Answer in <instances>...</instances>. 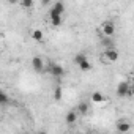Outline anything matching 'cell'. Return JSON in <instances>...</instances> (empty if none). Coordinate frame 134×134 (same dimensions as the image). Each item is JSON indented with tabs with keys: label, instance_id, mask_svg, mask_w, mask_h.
Returning <instances> with one entry per match:
<instances>
[{
	"label": "cell",
	"instance_id": "5b68a950",
	"mask_svg": "<svg viewBox=\"0 0 134 134\" xmlns=\"http://www.w3.org/2000/svg\"><path fill=\"white\" fill-rule=\"evenodd\" d=\"M44 65H46V62L41 57H33L32 58V66H33V70L36 73H43L44 71Z\"/></svg>",
	"mask_w": 134,
	"mask_h": 134
},
{
	"label": "cell",
	"instance_id": "2e32d148",
	"mask_svg": "<svg viewBox=\"0 0 134 134\" xmlns=\"http://www.w3.org/2000/svg\"><path fill=\"white\" fill-rule=\"evenodd\" d=\"M8 103V96L3 93V90L0 88V104H7Z\"/></svg>",
	"mask_w": 134,
	"mask_h": 134
},
{
	"label": "cell",
	"instance_id": "3957f363",
	"mask_svg": "<svg viewBox=\"0 0 134 134\" xmlns=\"http://www.w3.org/2000/svg\"><path fill=\"white\" fill-rule=\"evenodd\" d=\"M101 32H103L104 38H112L114 33H115V24L112 21H104L103 25H101Z\"/></svg>",
	"mask_w": 134,
	"mask_h": 134
},
{
	"label": "cell",
	"instance_id": "ba28073f",
	"mask_svg": "<svg viewBox=\"0 0 134 134\" xmlns=\"http://www.w3.org/2000/svg\"><path fill=\"white\" fill-rule=\"evenodd\" d=\"M76 120H77V114H76V110H71V112H68V114H66V117H65V121L68 123V125H73V123H76Z\"/></svg>",
	"mask_w": 134,
	"mask_h": 134
},
{
	"label": "cell",
	"instance_id": "30bf717a",
	"mask_svg": "<svg viewBox=\"0 0 134 134\" xmlns=\"http://www.w3.org/2000/svg\"><path fill=\"white\" fill-rule=\"evenodd\" d=\"M92 101H93L95 104H101V103H104V96H103V93H99V92H93V93H92Z\"/></svg>",
	"mask_w": 134,
	"mask_h": 134
},
{
	"label": "cell",
	"instance_id": "7a4b0ae2",
	"mask_svg": "<svg viewBox=\"0 0 134 134\" xmlns=\"http://www.w3.org/2000/svg\"><path fill=\"white\" fill-rule=\"evenodd\" d=\"M101 60L104 62V65H107V63H110V62H117V60H118V52H117L114 47L106 49V51L103 52V55H101Z\"/></svg>",
	"mask_w": 134,
	"mask_h": 134
},
{
	"label": "cell",
	"instance_id": "52a82bcc",
	"mask_svg": "<svg viewBox=\"0 0 134 134\" xmlns=\"http://www.w3.org/2000/svg\"><path fill=\"white\" fill-rule=\"evenodd\" d=\"M129 129H131V123H129V121H126V120L117 121V131H118V132L125 134V132H128Z\"/></svg>",
	"mask_w": 134,
	"mask_h": 134
},
{
	"label": "cell",
	"instance_id": "277c9868",
	"mask_svg": "<svg viewBox=\"0 0 134 134\" xmlns=\"http://www.w3.org/2000/svg\"><path fill=\"white\" fill-rule=\"evenodd\" d=\"M129 87H131V84H129V82H126V81H121V82L117 85V96H120V98H125V96L128 95V90H129Z\"/></svg>",
	"mask_w": 134,
	"mask_h": 134
},
{
	"label": "cell",
	"instance_id": "8992f818",
	"mask_svg": "<svg viewBox=\"0 0 134 134\" xmlns=\"http://www.w3.org/2000/svg\"><path fill=\"white\" fill-rule=\"evenodd\" d=\"M49 21H51L52 27H60L62 25V16L54 13V11H49Z\"/></svg>",
	"mask_w": 134,
	"mask_h": 134
},
{
	"label": "cell",
	"instance_id": "7c38bea8",
	"mask_svg": "<svg viewBox=\"0 0 134 134\" xmlns=\"http://www.w3.org/2000/svg\"><path fill=\"white\" fill-rule=\"evenodd\" d=\"M76 114L87 115V114H88V104H87V103H81V104L77 106V110H76Z\"/></svg>",
	"mask_w": 134,
	"mask_h": 134
},
{
	"label": "cell",
	"instance_id": "9a60e30c",
	"mask_svg": "<svg viewBox=\"0 0 134 134\" xmlns=\"http://www.w3.org/2000/svg\"><path fill=\"white\" fill-rule=\"evenodd\" d=\"M84 58H87V57H85V54H84V52H79V54L74 57V63H76V65H79Z\"/></svg>",
	"mask_w": 134,
	"mask_h": 134
},
{
	"label": "cell",
	"instance_id": "9c48e42d",
	"mask_svg": "<svg viewBox=\"0 0 134 134\" xmlns=\"http://www.w3.org/2000/svg\"><path fill=\"white\" fill-rule=\"evenodd\" d=\"M51 11H54V13H57V14L62 16V13L65 11V3H63V2H55L54 7L51 8Z\"/></svg>",
	"mask_w": 134,
	"mask_h": 134
},
{
	"label": "cell",
	"instance_id": "5bb4252c",
	"mask_svg": "<svg viewBox=\"0 0 134 134\" xmlns=\"http://www.w3.org/2000/svg\"><path fill=\"white\" fill-rule=\"evenodd\" d=\"M62 95H63L62 87H57V88L54 90V99H55V101H60V99H62Z\"/></svg>",
	"mask_w": 134,
	"mask_h": 134
},
{
	"label": "cell",
	"instance_id": "ac0fdd59",
	"mask_svg": "<svg viewBox=\"0 0 134 134\" xmlns=\"http://www.w3.org/2000/svg\"><path fill=\"white\" fill-rule=\"evenodd\" d=\"M77 134H84V132H77Z\"/></svg>",
	"mask_w": 134,
	"mask_h": 134
},
{
	"label": "cell",
	"instance_id": "6da1fadb",
	"mask_svg": "<svg viewBox=\"0 0 134 134\" xmlns=\"http://www.w3.org/2000/svg\"><path fill=\"white\" fill-rule=\"evenodd\" d=\"M44 71L51 73V74L55 76V77H62V76L65 74V68H63L60 63H54V62H47V63L44 65Z\"/></svg>",
	"mask_w": 134,
	"mask_h": 134
},
{
	"label": "cell",
	"instance_id": "8fae6325",
	"mask_svg": "<svg viewBox=\"0 0 134 134\" xmlns=\"http://www.w3.org/2000/svg\"><path fill=\"white\" fill-rule=\"evenodd\" d=\"M32 38H33L36 43H41V41L44 40V35H43V32H41L40 29H36V30L32 32Z\"/></svg>",
	"mask_w": 134,
	"mask_h": 134
},
{
	"label": "cell",
	"instance_id": "4fadbf2b",
	"mask_svg": "<svg viewBox=\"0 0 134 134\" xmlns=\"http://www.w3.org/2000/svg\"><path fill=\"white\" fill-rule=\"evenodd\" d=\"M77 66H79V68H81L82 71H90V70H92V63H90L87 58H84V60H82Z\"/></svg>",
	"mask_w": 134,
	"mask_h": 134
},
{
	"label": "cell",
	"instance_id": "e0dca14e",
	"mask_svg": "<svg viewBox=\"0 0 134 134\" xmlns=\"http://www.w3.org/2000/svg\"><path fill=\"white\" fill-rule=\"evenodd\" d=\"M21 7L22 8H32L33 2H32V0H24V2H21Z\"/></svg>",
	"mask_w": 134,
	"mask_h": 134
}]
</instances>
